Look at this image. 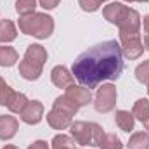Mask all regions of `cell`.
Returning a JSON list of instances; mask_svg holds the SVG:
<instances>
[{"mask_svg":"<svg viewBox=\"0 0 149 149\" xmlns=\"http://www.w3.org/2000/svg\"><path fill=\"white\" fill-rule=\"evenodd\" d=\"M123 71V52L116 40L95 43L81 52L73 63L71 74L87 88L104 80H118Z\"/></svg>","mask_w":149,"mask_h":149,"instance_id":"6da1fadb","label":"cell"},{"mask_svg":"<svg viewBox=\"0 0 149 149\" xmlns=\"http://www.w3.org/2000/svg\"><path fill=\"white\" fill-rule=\"evenodd\" d=\"M120 28L121 52L128 59H137L144 52V43L141 40V16L137 10L130 9L116 24Z\"/></svg>","mask_w":149,"mask_h":149,"instance_id":"7a4b0ae2","label":"cell"},{"mask_svg":"<svg viewBox=\"0 0 149 149\" xmlns=\"http://www.w3.org/2000/svg\"><path fill=\"white\" fill-rule=\"evenodd\" d=\"M78 111V106L74 104L71 99H68L66 95H61L54 101L52 109L47 113V121L52 128L56 130H64L68 127H71L73 123V116Z\"/></svg>","mask_w":149,"mask_h":149,"instance_id":"3957f363","label":"cell"},{"mask_svg":"<svg viewBox=\"0 0 149 149\" xmlns=\"http://www.w3.org/2000/svg\"><path fill=\"white\" fill-rule=\"evenodd\" d=\"M19 30L26 35L43 40V38H49L52 35L54 19L43 12H33L30 16H21L19 17Z\"/></svg>","mask_w":149,"mask_h":149,"instance_id":"277c9868","label":"cell"},{"mask_svg":"<svg viewBox=\"0 0 149 149\" xmlns=\"http://www.w3.org/2000/svg\"><path fill=\"white\" fill-rule=\"evenodd\" d=\"M45 61H47V50L38 43L30 45L26 49V54H24L23 61L19 63L21 76L26 78V80H38L40 74H42Z\"/></svg>","mask_w":149,"mask_h":149,"instance_id":"5b68a950","label":"cell"},{"mask_svg":"<svg viewBox=\"0 0 149 149\" xmlns=\"http://www.w3.org/2000/svg\"><path fill=\"white\" fill-rule=\"evenodd\" d=\"M71 135L74 142L80 146H99L104 137V132L102 127L94 121H73Z\"/></svg>","mask_w":149,"mask_h":149,"instance_id":"8992f818","label":"cell"},{"mask_svg":"<svg viewBox=\"0 0 149 149\" xmlns=\"http://www.w3.org/2000/svg\"><path fill=\"white\" fill-rule=\"evenodd\" d=\"M116 97H118V94H116V87H114V85H111V83L102 85V87L97 90L95 99H94V108H95V111L109 113L113 108L116 106Z\"/></svg>","mask_w":149,"mask_h":149,"instance_id":"52a82bcc","label":"cell"},{"mask_svg":"<svg viewBox=\"0 0 149 149\" xmlns=\"http://www.w3.org/2000/svg\"><path fill=\"white\" fill-rule=\"evenodd\" d=\"M42 116H43V104L40 101H28L26 108L21 111V120L28 125L40 123Z\"/></svg>","mask_w":149,"mask_h":149,"instance_id":"ba28073f","label":"cell"},{"mask_svg":"<svg viewBox=\"0 0 149 149\" xmlns=\"http://www.w3.org/2000/svg\"><path fill=\"white\" fill-rule=\"evenodd\" d=\"M68 99H71L74 104L80 108V106H87L90 101H92V94H90V88L87 87H78V85H70L66 88V94H64Z\"/></svg>","mask_w":149,"mask_h":149,"instance_id":"9c48e42d","label":"cell"},{"mask_svg":"<svg viewBox=\"0 0 149 149\" xmlns=\"http://www.w3.org/2000/svg\"><path fill=\"white\" fill-rule=\"evenodd\" d=\"M17 120L10 114H0V139L2 141H7V139H12L17 132Z\"/></svg>","mask_w":149,"mask_h":149,"instance_id":"30bf717a","label":"cell"},{"mask_svg":"<svg viewBox=\"0 0 149 149\" xmlns=\"http://www.w3.org/2000/svg\"><path fill=\"white\" fill-rule=\"evenodd\" d=\"M50 78H52V83L57 87V88H68L70 85H73V74L70 73L64 66H56L52 71H50Z\"/></svg>","mask_w":149,"mask_h":149,"instance_id":"8fae6325","label":"cell"},{"mask_svg":"<svg viewBox=\"0 0 149 149\" xmlns=\"http://www.w3.org/2000/svg\"><path fill=\"white\" fill-rule=\"evenodd\" d=\"M127 10H128L127 5H123V3H120V2H111L109 5L104 7L102 14H104V17H106L111 24H118V21L127 14Z\"/></svg>","mask_w":149,"mask_h":149,"instance_id":"7c38bea8","label":"cell"},{"mask_svg":"<svg viewBox=\"0 0 149 149\" xmlns=\"http://www.w3.org/2000/svg\"><path fill=\"white\" fill-rule=\"evenodd\" d=\"M134 118H137L144 127L146 130H149V101L148 99H139L135 101L134 104V109H132Z\"/></svg>","mask_w":149,"mask_h":149,"instance_id":"4fadbf2b","label":"cell"},{"mask_svg":"<svg viewBox=\"0 0 149 149\" xmlns=\"http://www.w3.org/2000/svg\"><path fill=\"white\" fill-rule=\"evenodd\" d=\"M17 37V31H16V26L10 19H2L0 21V42L5 45L12 40H16Z\"/></svg>","mask_w":149,"mask_h":149,"instance_id":"5bb4252c","label":"cell"},{"mask_svg":"<svg viewBox=\"0 0 149 149\" xmlns=\"http://www.w3.org/2000/svg\"><path fill=\"white\" fill-rule=\"evenodd\" d=\"M19 56L17 52L12 49V47H7V45H0V66L3 68H10L17 63Z\"/></svg>","mask_w":149,"mask_h":149,"instance_id":"9a60e30c","label":"cell"},{"mask_svg":"<svg viewBox=\"0 0 149 149\" xmlns=\"http://www.w3.org/2000/svg\"><path fill=\"white\" fill-rule=\"evenodd\" d=\"M114 121L123 132H132L134 130V114L128 111H118L114 114Z\"/></svg>","mask_w":149,"mask_h":149,"instance_id":"2e32d148","label":"cell"},{"mask_svg":"<svg viewBox=\"0 0 149 149\" xmlns=\"http://www.w3.org/2000/svg\"><path fill=\"white\" fill-rule=\"evenodd\" d=\"M128 149H149V134L148 132H137L130 137Z\"/></svg>","mask_w":149,"mask_h":149,"instance_id":"e0dca14e","label":"cell"},{"mask_svg":"<svg viewBox=\"0 0 149 149\" xmlns=\"http://www.w3.org/2000/svg\"><path fill=\"white\" fill-rule=\"evenodd\" d=\"M16 94L17 92H14L3 80H2V76H0V106H7L9 108V104L12 102V99L16 97Z\"/></svg>","mask_w":149,"mask_h":149,"instance_id":"ac0fdd59","label":"cell"},{"mask_svg":"<svg viewBox=\"0 0 149 149\" xmlns=\"http://www.w3.org/2000/svg\"><path fill=\"white\" fill-rule=\"evenodd\" d=\"M37 9V0H16V10L21 16H30Z\"/></svg>","mask_w":149,"mask_h":149,"instance_id":"d6986e66","label":"cell"},{"mask_svg":"<svg viewBox=\"0 0 149 149\" xmlns=\"http://www.w3.org/2000/svg\"><path fill=\"white\" fill-rule=\"evenodd\" d=\"M99 148L101 149H123V144H121L120 137H116L114 134H104Z\"/></svg>","mask_w":149,"mask_h":149,"instance_id":"ffe728a7","label":"cell"},{"mask_svg":"<svg viewBox=\"0 0 149 149\" xmlns=\"http://www.w3.org/2000/svg\"><path fill=\"white\" fill-rule=\"evenodd\" d=\"M52 149H76L74 148V139L68 135H56L52 139Z\"/></svg>","mask_w":149,"mask_h":149,"instance_id":"44dd1931","label":"cell"},{"mask_svg":"<svg viewBox=\"0 0 149 149\" xmlns=\"http://www.w3.org/2000/svg\"><path fill=\"white\" fill-rule=\"evenodd\" d=\"M135 78L141 83H149V61H144L142 64L137 66L135 70Z\"/></svg>","mask_w":149,"mask_h":149,"instance_id":"7402d4cb","label":"cell"},{"mask_svg":"<svg viewBox=\"0 0 149 149\" xmlns=\"http://www.w3.org/2000/svg\"><path fill=\"white\" fill-rule=\"evenodd\" d=\"M78 3L85 12H95L101 7V0H78Z\"/></svg>","mask_w":149,"mask_h":149,"instance_id":"603a6c76","label":"cell"},{"mask_svg":"<svg viewBox=\"0 0 149 149\" xmlns=\"http://www.w3.org/2000/svg\"><path fill=\"white\" fill-rule=\"evenodd\" d=\"M144 47L149 50V16H144Z\"/></svg>","mask_w":149,"mask_h":149,"instance_id":"cb8c5ba5","label":"cell"},{"mask_svg":"<svg viewBox=\"0 0 149 149\" xmlns=\"http://www.w3.org/2000/svg\"><path fill=\"white\" fill-rule=\"evenodd\" d=\"M38 2H40V5H42L43 9H49V10H50V9H56L61 0H38Z\"/></svg>","mask_w":149,"mask_h":149,"instance_id":"d4e9b609","label":"cell"},{"mask_svg":"<svg viewBox=\"0 0 149 149\" xmlns=\"http://www.w3.org/2000/svg\"><path fill=\"white\" fill-rule=\"evenodd\" d=\"M28 149H49V144L45 141H35Z\"/></svg>","mask_w":149,"mask_h":149,"instance_id":"484cf974","label":"cell"},{"mask_svg":"<svg viewBox=\"0 0 149 149\" xmlns=\"http://www.w3.org/2000/svg\"><path fill=\"white\" fill-rule=\"evenodd\" d=\"M3 149H17V148H16V146H10V144H9V146H5Z\"/></svg>","mask_w":149,"mask_h":149,"instance_id":"4316f807","label":"cell"},{"mask_svg":"<svg viewBox=\"0 0 149 149\" xmlns=\"http://www.w3.org/2000/svg\"><path fill=\"white\" fill-rule=\"evenodd\" d=\"M125 2H148V0H125Z\"/></svg>","mask_w":149,"mask_h":149,"instance_id":"83f0119b","label":"cell"},{"mask_svg":"<svg viewBox=\"0 0 149 149\" xmlns=\"http://www.w3.org/2000/svg\"><path fill=\"white\" fill-rule=\"evenodd\" d=\"M148 94H149V83H148Z\"/></svg>","mask_w":149,"mask_h":149,"instance_id":"f1b7e54d","label":"cell"},{"mask_svg":"<svg viewBox=\"0 0 149 149\" xmlns=\"http://www.w3.org/2000/svg\"><path fill=\"white\" fill-rule=\"evenodd\" d=\"M102 2H106V0H101V3H102Z\"/></svg>","mask_w":149,"mask_h":149,"instance_id":"f546056e","label":"cell"}]
</instances>
